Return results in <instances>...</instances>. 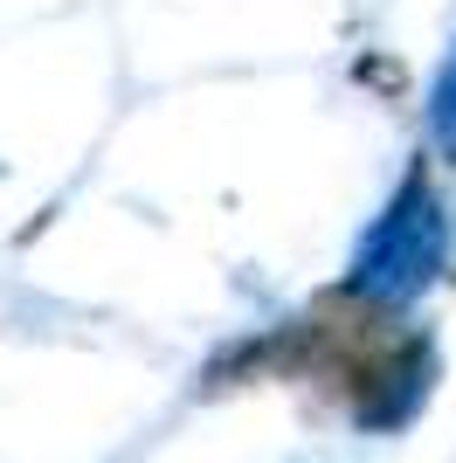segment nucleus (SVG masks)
Listing matches in <instances>:
<instances>
[{"mask_svg": "<svg viewBox=\"0 0 456 463\" xmlns=\"http://www.w3.org/2000/svg\"><path fill=\"white\" fill-rule=\"evenodd\" d=\"M442 250H450V214L436 201V180H429V166H408V180L380 208V222L360 235L346 290H360L374 305H408L415 290L436 284Z\"/></svg>", "mask_w": 456, "mask_h": 463, "instance_id": "nucleus-1", "label": "nucleus"}, {"mask_svg": "<svg viewBox=\"0 0 456 463\" xmlns=\"http://www.w3.org/2000/svg\"><path fill=\"white\" fill-rule=\"evenodd\" d=\"M429 138H436V153L456 166V49L442 56L436 90H429Z\"/></svg>", "mask_w": 456, "mask_h": 463, "instance_id": "nucleus-2", "label": "nucleus"}]
</instances>
